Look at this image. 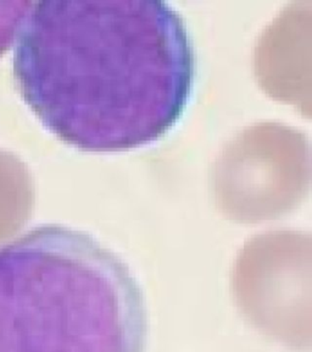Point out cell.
Segmentation results:
<instances>
[{
	"mask_svg": "<svg viewBox=\"0 0 312 352\" xmlns=\"http://www.w3.org/2000/svg\"><path fill=\"white\" fill-rule=\"evenodd\" d=\"M14 43L22 97L51 133L81 151L156 142L192 97V37L166 1L31 3Z\"/></svg>",
	"mask_w": 312,
	"mask_h": 352,
	"instance_id": "cell-1",
	"label": "cell"
},
{
	"mask_svg": "<svg viewBox=\"0 0 312 352\" xmlns=\"http://www.w3.org/2000/svg\"><path fill=\"white\" fill-rule=\"evenodd\" d=\"M31 3L0 1V55L14 43L17 28Z\"/></svg>",
	"mask_w": 312,
	"mask_h": 352,
	"instance_id": "cell-3",
	"label": "cell"
},
{
	"mask_svg": "<svg viewBox=\"0 0 312 352\" xmlns=\"http://www.w3.org/2000/svg\"><path fill=\"white\" fill-rule=\"evenodd\" d=\"M127 264L84 231L43 226L0 248V352H145Z\"/></svg>",
	"mask_w": 312,
	"mask_h": 352,
	"instance_id": "cell-2",
	"label": "cell"
}]
</instances>
